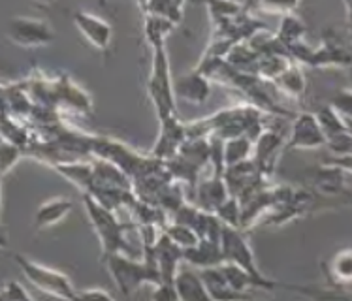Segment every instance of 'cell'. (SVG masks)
Listing matches in <instances>:
<instances>
[{"mask_svg": "<svg viewBox=\"0 0 352 301\" xmlns=\"http://www.w3.org/2000/svg\"><path fill=\"white\" fill-rule=\"evenodd\" d=\"M277 91L285 94L287 98L292 100H300L305 93V76H303L302 65H298L296 60H292L285 72L277 76L272 81Z\"/></svg>", "mask_w": 352, "mask_h": 301, "instance_id": "cell-23", "label": "cell"}, {"mask_svg": "<svg viewBox=\"0 0 352 301\" xmlns=\"http://www.w3.org/2000/svg\"><path fill=\"white\" fill-rule=\"evenodd\" d=\"M8 38L21 47H45L55 40V34L42 19L14 17L8 23Z\"/></svg>", "mask_w": 352, "mask_h": 301, "instance_id": "cell-8", "label": "cell"}, {"mask_svg": "<svg viewBox=\"0 0 352 301\" xmlns=\"http://www.w3.org/2000/svg\"><path fill=\"white\" fill-rule=\"evenodd\" d=\"M94 298H100V300H113V296L109 294L108 290H102V288L81 290V292H78V298H76V300H94Z\"/></svg>", "mask_w": 352, "mask_h": 301, "instance_id": "cell-36", "label": "cell"}, {"mask_svg": "<svg viewBox=\"0 0 352 301\" xmlns=\"http://www.w3.org/2000/svg\"><path fill=\"white\" fill-rule=\"evenodd\" d=\"M14 262L19 265V269L29 279L30 285H34V288L43 292L45 298H57V300H76L78 298V290L74 288L72 280L63 271L45 267L34 260L25 258L23 254H14Z\"/></svg>", "mask_w": 352, "mask_h": 301, "instance_id": "cell-5", "label": "cell"}, {"mask_svg": "<svg viewBox=\"0 0 352 301\" xmlns=\"http://www.w3.org/2000/svg\"><path fill=\"white\" fill-rule=\"evenodd\" d=\"M153 300L166 301V300H179L177 296V290H175V285H166V282H160L155 287L151 294Z\"/></svg>", "mask_w": 352, "mask_h": 301, "instance_id": "cell-35", "label": "cell"}, {"mask_svg": "<svg viewBox=\"0 0 352 301\" xmlns=\"http://www.w3.org/2000/svg\"><path fill=\"white\" fill-rule=\"evenodd\" d=\"M183 260L195 267H213L224 262V252L221 241H211V239H200L195 247H188L183 251Z\"/></svg>", "mask_w": 352, "mask_h": 301, "instance_id": "cell-19", "label": "cell"}, {"mask_svg": "<svg viewBox=\"0 0 352 301\" xmlns=\"http://www.w3.org/2000/svg\"><path fill=\"white\" fill-rule=\"evenodd\" d=\"M316 119L320 122V129H322L324 136H326V144L333 140V137L341 136V134H345L349 132V126H346L345 119L338 113V109L333 108V106H326V108L318 109L316 111Z\"/></svg>", "mask_w": 352, "mask_h": 301, "instance_id": "cell-26", "label": "cell"}, {"mask_svg": "<svg viewBox=\"0 0 352 301\" xmlns=\"http://www.w3.org/2000/svg\"><path fill=\"white\" fill-rule=\"evenodd\" d=\"M221 245H223L224 262H234V264L241 265L243 269L252 273L254 277H264L260 273L258 265H256V258H254L251 245L245 237V230L232 228V226L224 224Z\"/></svg>", "mask_w": 352, "mask_h": 301, "instance_id": "cell-9", "label": "cell"}, {"mask_svg": "<svg viewBox=\"0 0 352 301\" xmlns=\"http://www.w3.org/2000/svg\"><path fill=\"white\" fill-rule=\"evenodd\" d=\"M173 285H175L179 300H211L200 273L190 271V269H179Z\"/></svg>", "mask_w": 352, "mask_h": 301, "instance_id": "cell-24", "label": "cell"}, {"mask_svg": "<svg viewBox=\"0 0 352 301\" xmlns=\"http://www.w3.org/2000/svg\"><path fill=\"white\" fill-rule=\"evenodd\" d=\"M326 162L339 166V168H343L349 175H352V155H345V157H331L330 160H326Z\"/></svg>", "mask_w": 352, "mask_h": 301, "instance_id": "cell-37", "label": "cell"}, {"mask_svg": "<svg viewBox=\"0 0 352 301\" xmlns=\"http://www.w3.org/2000/svg\"><path fill=\"white\" fill-rule=\"evenodd\" d=\"M311 68H352L351 45H345L331 30L324 32L318 47H313Z\"/></svg>", "mask_w": 352, "mask_h": 301, "instance_id": "cell-11", "label": "cell"}, {"mask_svg": "<svg viewBox=\"0 0 352 301\" xmlns=\"http://www.w3.org/2000/svg\"><path fill=\"white\" fill-rule=\"evenodd\" d=\"M74 209V201L68 198H53V200L45 201L38 208L36 215H34V228L45 230L53 228L55 224L65 221L66 216L70 215Z\"/></svg>", "mask_w": 352, "mask_h": 301, "instance_id": "cell-22", "label": "cell"}, {"mask_svg": "<svg viewBox=\"0 0 352 301\" xmlns=\"http://www.w3.org/2000/svg\"><path fill=\"white\" fill-rule=\"evenodd\" d=\"M252 147H254V140L251 136H236L230 140H223L224 168L252 158Z\"/></svg>", "mask_w": 352, "mask_h": 301, "instance_id": "cell-25", "label": "cell"}, {"mask_svg": "<svg viewBox=\"0 0 352 301\" xmlns=\"http://www.w3.org/2000/svg\"><path fill=\"white\" fill-rule=\"evenodd\" d=\"M313 200H315V196L311 192L302 190V188H294L292 196L287 201L279 203L264 221H266V224H274V226H283L290 221H296V219L305 215V211H309Z\"/></svg>", "mask_w": 352, "mask_h": 301, "instance_id": "cell-15", "label": "cell"}, {"mask_svg": "<svg viewBox=\"0 0 352 301\" xmlns=\"http://www.w3.org/2000/svg\"><path fill=\"white\" fill-rule=\"evenodd\" d=\"M322 147H326V136L316 119V113L305 111L296 115L285 150H313Z\"/></svg>", "mask_w": 352, "mask_h": 301, "instance_id": "cell-7", "label": "cell"}, {"mask_svg": "<svg viewBox=\"0 0 352 301\" xmlns=\"http://www.w3.org/2000/svg\"><path fill=\"white\" fill-rule=\"evenodd\" d=\"M83 205H85L87 216L93 224L96 236L100 239L102 260L109 254H117V252H124V254L134 256V251L126 241V232L132 224H122L117 219V211L106 208L91 194L83 192Z\"/></svg>", "mask_w": 352, "mask_h": 301, "instance_id": "cell-2", "label": "cell"}, {"mask_svg": "<svg viewBox=\"0 0 352 301\" xmlns=\"http://www.w3.org/2000/svg\"><path fill=\"white\" fill-rule=\"evenodd\" d=\"M252 8L256 12L272 15H290L296 14L302 0H252Z\"/></svg>", "mask_w": 352, "mask_h": 301, "instance_id": "cell-30", "label": "cell"}, {"mask_svg": "<svg viewBox=\"0 0 352 301\" xmlns=\"http://www.w3.org/2000/svg\"><path fill=\"white\" fill-rule=\"evenodd\" d=\"M303 36H305V25L296 17V14L283 15L279 30L275 32L277 42H279L285 49H288L292 43L303 40Z\"/></svg>", "mask_w": 352, "mask_h": 301, "instance_id": "cell-27", "label": "cell"}, {"mask_svg": "<svg viewBox=\"0 0 352 301\" xmlns=\"http://www.w3.org/2000/svg\"><path fill=\"white\" fill-rule=\"evenodd\" d=\"M215 215L223 221V224L232 226V228L241 230V216H243V208H241V201L236 196H228L221 208L217 209Z\"/></svg>", "mask_w": 352, "mask_h": 301, "instance_id": "cell-31", "label": "cell"}, {"mask_svg": "<svg viewBox=\"0 0 352 301\" xmlns=\"http://www.w3.org/2000/svg\"><path fill=\"white\" fill-rule=\"evenodd\" d=\"M25 157V149L19 147V145L12 144L8 140H2V145H0V162H2V175L6 177L10 170L14 168L21 158Z\"/></svg>", "mask_w": 352, "mask_h": 301, "instance_id": "cell-32", "label": "cell"}, {"mask_svg": "<svg viewBox=\"0 0 352 301\" xmlns=\"http://www.w3.org/2000/svg\"><path fill=\"white\" fill-rule=\"evenodd\" d=\"M72 17L76 27L85 36L87 42L93 43L96 49H108L111 38H113V29H111V25L108 21H104V19L93 14H87V12H79V10L74 12Z\"/></svg>", "mask_w": 352, "mask_h": 301, "instance_id": "cell-14", "label": "cell"}, {"mask_svg": "<svg viewBox=\"0 0 352 301\" xmlns=\"http://www.w3.org/2000/svg\"><path fill=\"white\" fill-rule=\"evenodd\" d=\"M330 104L338 109V113L345 119L346 126L352 130V91H341L331 98Z\"/></svg>", "mask_w": 352, "mask_h": 301, "instance_id": "cell-33", "label": "cell"}, {"mask_svg": "<svg viewBox=\"0 0 352 301\" xmlns=\"http://www.w3.org/2000/svg\"><path fill=\"white\" fill-rule=\"evenodd\" d=\"M57 87H58V108L70 109L74 113L79 115H93V100L91 96L76 85L72 78L68 74L57 76Z\"/></svg>", "mask_w": 352, "mask_h": 301, "instance_id": "cell-16", "label": "cell"}, {"mask_svg": "<svg viewBox=\"0 0 352 301\" xmlns=\"http://www.w3.org/2000/svg\"><path fill=\"white\" fill-rule=\"evenodd\" d=\"M351 51H352V42H351Z\"/></svg>", "mask_w": 352, "mask_h": 301, "instance_id": "cell-41", "label": "cell"}, {"mask_svg": "<svg viewBox=\"0 0 352 301\" xmlns=\"http://www.w3.org/2000/svg\"><path fill=\"white\" fill-rule=\"evenodd\" d=\"M151 45V72L147 79V93L149 100L155 106L158 119L177 115V96L173 89V78L170 72V63L166 55V38H151L147 40Z\"/></svg>", "mask_w": 352, "mask_h": 301, "instance_id": "cell-3", "label": "cell"}, {"mask_svg": "<svg viewBox=\"0 0 352 301\" xmlns=\"http://www.w3.org/2000/svg\"><path fill=\"white\" fill-rule=\"evenodd\" d=\"M349 173L330 162H324L320 168H316L313 175V185L318 194H322L326 198H338L341 194H345L346 183L345 177Z\"/></svg>", "mask_w": 352, "mask_h": 301, "instance_id": "cell-18", "label": "cell"}, {"mask_svg": "<svg viewBox=\"0 0 352 301\" xmlns=\"http://www.w3.org/2000/svg\"><path fill=\"white\" fill-rule=\"evenodd\" d=\"M102 262L108 267L109 277L113 279L122 296H132L142 285H160V273L149 249H144L142 260H136L124 252H117L106 256Z\"/></svg>", "mask_w": 352, "mask_h": 301, "instance_id": "cell-1", "label": "cell"}, {"mask_svg": "<svg viewBox=\"0 0 352 301\" xmlns=\"http://www.w3.org/2000/svg\"><path fill=\"white\" fill-rule=\"evenodd\" d=\"M322 269L331 287H352V247L336 252L328 262H324Z\"/></svg>", "mask_w": 352, "mask_h": 301, "instance_id": "cell-20", "label": "cell"}, {"mask_svg": "<svg viewBox=\"0 0 352 301\" xmlns=\"http://www.w3.org/2000/svg\"><path fill=\"white\" fill-rule=\"evenodd\" d=\"M168 234V237L172 239L173 243H177L185 251L188 247H195L198 241H200V236L192 226H187V224H177V223H170L166 224L162 228Z\"/></svg>", "mask_w": 352, "mask_h": 301, "instance_id": "cell-29", "label": "cell"}, {"mask_svg": "<svg viewBox=\"0 0 352 301\" xmlns=\"http://www.w3.org/2000/svg\"><path fill=\"white\" fill-rule=\"evenodd\" d=\"M285 144H287V140L274 129H264L260 132V136L254 140L252 160L256 162L262 175L267 179L274 175L275 164L279 160L280 153L285 150Z\"/></svg>", "mask_w": 352, "mask_h": 301, "instance_id": "cell-12", "label": "cell"}, {"mask_svg": "<svg viewBox=\"0 0 352 301\" xmlns=\"http://www.w3.org/2000/svg\"><path fill=\"white\" fill-rule=\"evenodd\" d=\"M195 203L208 213H215L230 196L228 185L224 181L223 173L213 172L208 179H200L195 187Z\"/></svg>", "mask_w": 352, "mask_h": 301, "instance_id": "cell-13", "label": "cell"}, {"mask_svg": "<svg viewBox=\"0 0 352 301\" xmlns=\"http://www.w3.org/2000/svg\"><path fill=\"white\" fill-rule=\"evenodd\" d=\"M175 181H185L195 188L198 183V175L206 168L211 166V140L209 137H188L183 144L179 153L166 162Z\"/></svg>", "mask_w": 352, "mask_h": 301, "instance_id": "cell-6", "label": "cell"}, {"mask_svg": "<svg viewBox=\"0 0 352 301\" xmlns=\"http://www.w3.org/2000/svg\"><path fill=\"white\" fill-rule=\"evenodd\" d=\"M93 158H102V160H108L111 164H116L132 181L138 179L140 175H144L147 170H151L153 166L158 162V158H155L153 155H140L138 150L132 149L124 142H119V140L108 136L93 137Z\"/></svg>", "mask_w": 352, "mask_h": 301, "instance_id": "cell-4", "label": "cell"}, {"mask_svg": "<svg viewBox=\"0 0 352 301\" xmlns=\"http://www.w3.org/2000/svg\"><path fill=\"white\" fill-rule=\"evenodd\" d=\"M200 275H201V279H204V282H206V287H208L211 300L230 301V300H245V298H249V294L236 292V290L228 285V280H226V277H224L221 265L204 267V269H200Z\"/></svg>", "mask_w": 352, "mask_h": 301, "instance_id": "cell-21", "label": "cell"}, {"mask_svg": "<svg viewBox=\"0 0 352 301\" xmlns=\"http://www.w3.org/2000/svg\"><path fill=\"white\" fill-rule=\"evenodd\" d=\"M0 300L4 301H19V300H32L30 294L25 290V287H21L17 280H8L2 292H0Z\"/></svg>", "mask_w": 352, "mask_h": 301, "instance_id": "cell-34", "label": "cell"}, {"mask_svg": "<svg viewBox=\"0 0 352 301\" xmlns=\"http://www.w3.org/2000/svg\"><path fill=\"white\" fill-rule=\"evenodd\" d=\"M40 2H47V4H50V2H53V0H40Z\"/></svg>", "mask_w": 352, "mask_h": 301, "instance_id": "cell-39", "label": "cell"}, {"mask_svg": "<svg viewBox=\"0 0 352 301\" xmlns=\"http://www.w3.org/2000/svg\"><path fill=\"white\" fill-rule=\"evenodd\" d=\"M343 4H345L346 17H349V21L352 23V0H343Z\"/></svg>", "mask_w": 352, "mask_h": 301, "instance_id": "cell-38", "label": "cell"}, {"mask_svg": "<svg viewBox=\"0 0 352 301\" xmlns=\"http://www.w3.org/2000/svg\"><path fill=\"white\" fill-rule=\"evenodd\" d=\"M208 10L213 27L230 21V19H236L247 12L241 4H237L234 0H208Z\"/></svg>", "mask_w": 352, "mask_h": 301, "instance_id": "cell-28", "label": "cell"}, {"mask_svg": "<svg viewBox=\"0 0 352 301\" xmlns=\"http://www.w3.org/2000/svg\"><path fill=\"white\" fill-rule=\"evenodd\" d=\"M160 121V130H158V137L149 155H153L158 160H172L183 144L188 140L187 134V122H181L177 119V115L172 117H164V119H158Z\"/></svg>", "mask_w": 352, "mask_h": 301, "instance_id": "cell-10", "label": "cell"}, {"mask_svg": "<svg viewBox=\"0 0 352 301\" xmlns=\"http://www.w3.org/2000/svg\"><path fill=\"white\" fill-rule=\"evenodd\" d=\"M173 89H175V96H179L181 100L190 102V104H204L211 94V79L195 68L192 72L183 74L181 78L173 79Z\"/></svg>", "mask_w": 352, "mask_h": 301, "instance_id": "cell-17", "label": "cell"}, {"mask_svg": "<svg viewBox=\"0 0 352 301\" xmlns=\"http://www.w3.org/2000/svg\"><path fill=\"white\" fill-rule=\"evenodd\" d=\"M349 70H351V81H352V68H349Z\"/></svg>", "mask_w": 352, "mask_h": 301, "instance_id": "cell-40", "label": "cell"}]
</instances>
